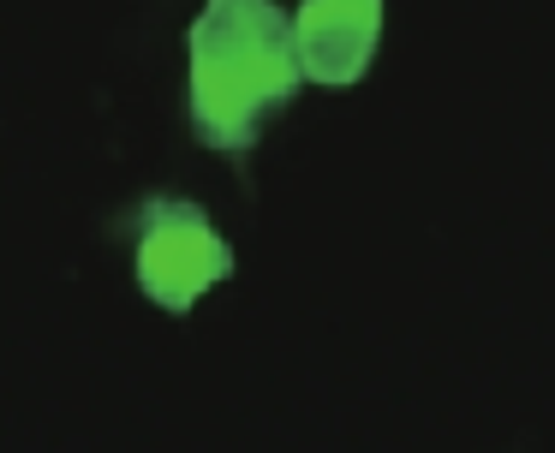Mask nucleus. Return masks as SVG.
<instances>
[{"instance_id": "obj_3", "label": "nucleus", "mask_w": 555, "mask_h": 453, "mask_svg": "<svg viewBox=\"0 0 555 453\" xmlns=\"http://www.w3.org/2000/svg\"><path fill=\"white\" fill-rule=\"evenodd\" d=\"M383 36V0H305L293 12V60L311 83H359Z\"/></svg>"}, {"instance_id": "obj_2", "label": "nucleus", "mask_w": 555, "mask_h": 453, "mask_svg": "<svg viewBox=\"0 0 555 453\" xmlns=\"http://www.w3.org/2000/svg\"><path fill=\"white\" fill-rule=\"evenodd\" d=\"M233 274V250L192 197H150L138 209V286L162 310H192Z\"/></svg>"}, {"instance_id": "obj_1", "label": "nucleus", "mask_w": 555, "mask_h": 453, "mask_svg": "<svg viewBox=\"0 0 555 453\" xmlns=\"http://www.w3.org/2000/svg\"><path fill=\"white\" fill-rule=\"evenodd\" d=\"M185 48H192L197 138L221 155H245L299 90L293 18L275 0H204Z\"/></svg>"}]
</instances>
